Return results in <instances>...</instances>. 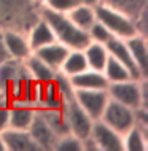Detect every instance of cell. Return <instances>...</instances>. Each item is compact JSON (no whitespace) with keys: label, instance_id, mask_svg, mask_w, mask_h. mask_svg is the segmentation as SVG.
Listing matches in <instances>:
<instances>
[{"label":"cell","instance_id":"1f68e13d","mask_svg":"<svg viewBox=\"0 0 148 151\" xmlns=\"http://www.w3.org/2000/svg\"><path fill=\"white\" fill-rule=\"evenodd\" d=\"M0 151H6V148H5V143H3V138H2V135H0Z\"/></svg>","mask_w":148,"mask_h":151},{"label":"cell","instance_id":"9a60e30c","mask_svg":"<svg viewBox=\"0 0 148 151\" xmlns=\"http://www.w3.org/2000/svg\"><path fill=\"white\" fill-rule=\"evenodd\" d=\"M22 65L27 70L29 76L38 84L49 83V81H53V78H54V75H56V70H53L48 64H45L38 56L34 54V52L22 60Z\"/></svg>","mask_w":148,"mask_h":151},{"label":"cell","instance_id":"8992f818","mask_svg":"<svg viewBox=\"0 0 148 151\" xmlns=\"http://www.w3.org/2000/svg\"><path fill=\"white\" fill-rule=\"evenodd\" d=\"M61 110H62V115L65 118V122H67L69 132L72 135H75L78 138H84L91 134L94 119L89 118V115L77 104L75 99L64 102Z\"/></svg>","mask_w":148,"mask_h":151},{"label":"cell","instance_id":"277c9868","mask_svg":"<svg viewBox=\"0 0 148 151\" xmlns=\"http://www.w3.org/2000/svg\"><path fill=\"white\" fill-rule=\"evenodd\" d=\"M96 19L100 24H104L107 27V30L115 38L127 40V38H131V37L139 34L134 19H131L129 16H126V14L120 13V11L113 10V8L104 5V3L96 5Z\"/></svg>","mask_w":148,"mask_h":151},{"label":"cell","instance_id":"6da1fadb","mask_svg":"<svg viewBox=\"0 0 148 151\" xmlns=\"http://www.w3.org/2000/svg\"><path fill=\"white\" fill-rule=\"evenodd\" d=\"M38 18V5L32 0H0V30L27 34Z\"/></svg>","mask_w":148,"mask_h":151},{"label":"cell","instance_id":"83f0119b","mask_svg":"<svg viewBox=\"0 0 148 151\" xmlns=\"http://www.w3.org/2000/svg\"><path fill=\"white\" fill-rule=\"evenodd\" d=\"M88 37H89V42H97V43H107L110 38H113V35L107 30V27L104 24H100L99 21H96L91 27L88 29Z\"/></svg>","mask_w":148,"mask_h":151},{"label":"cell","instance_id":"2e32d148","mask_svg":"<svg viewBox=\"0 0 148 151\" xmlns=\"http://www.w3.org/2000/svg\"><path fill=\"white\" fill-rule=\"evenodd\" d=\"M70 51L65 45H62L61 42H53L49 45H45V46L38 48V50L34 51L35 56H38L40 59L43 60L45 64H48L49 67L53 68V70H59L61 65H62L65 56H67V52Z\"/></svg>","mask_w":148,"mask_h":151},{"label":"cell","instance_id":"484cf974","mask_svg":"<svg viewBox=\"0 0 148 151\" xmlns=\"http://www.w3.org/2000/svg\"><path fill=\"white\" fill-rule=\"evenodd\" d=\"M53 83H54L57 92H59V97H61V100H62V104L73 99L75 88H73V84L70 81V76L64 75L62 72H56L54 78H53Z\"/></svg>","mask_w":148,"mask_h":151},{"label":"cell","instance_id":"7402d4cb","mask_svg":"<svg viewBox=\"0 0 148 151\" xmlns=\"http://www.w3.org/2000/svg\"><path fill=\"white\" fill-rule=\"evenodd\" d=\"M37 110H38V113L43 116V119L46 121V124L56 132L57 137L70 134L61 107H37Z\"/></svg>","mask_w":148,"mask_h":151},{"label":"cell","instance_id":"ffe728a7","mask_svg":"<svg viewBox=\"0 0 148 151\" xmlns=\"http://www.w3.org/2000/svg\"><path fill=\"white\" fill-rule=\"evenodd\" d=\"M65 14H67V18L75 24L78 29H81L84 32H88L89 27L97 21L96 19V6L86 5V3H78V5H75Z\"/></svg>","mask_w":148,"mask_h":151},{"label":"cell","instance_id":"d6986e66","mask_svg":"<svg viewBox=\"0 0 148 151\" xmlns=\"http://www.w3.org/2000/svg\"><path fill=\"white\" fill-rule=\"evenodd\" d=\"M100 3L129 16L134 21L148 10V0H100Z\"/></svg>","mask_w":148,"mask_h":151},{"label":"cell","instance_id":"7c38bea8","mask_svg":"<svg viewBox=\"0 0 148 151\" xmlns=\"http://www.w3.org/2000/svg\"><path fill=\"white\" fill-rule=\"evenodd\" d=\"M105 46H107V51H108V54L112 56V58L116 59L118 62H121L123 65H124V67L127 68V72L131 73V76H132L134 80H140V78H143L142 73H140V70H139V67H137V64L134 62L132 56H131L129 50H127L124 40L115 38V37H113V38H110L108 42L105 43Z\"/></svg>","mask_w":148,"mask_h":151},{"label":"cell","instance_id":"f1b7e54d","mask_svg":"<svg viewBox=\"0 0 148 151\" xmlns=\"http://www.w3.org/2000/svg\"><path fill=\"white\" fill-rule=\"evenodd\" d=\"M80 3V0H45L42 6H46L57 13H69L75 5Z\"/></svg>","mask_w":148,"mask_h":151},{"label":"cell","instance_id":"5b68a950","mask_svg":"<svg viewBox=\"0 0 148 151\" xmlns=\"http://www.w3.org/2000/svg\"><path fill=\"white\" fill-rule=\"evenodd\" d=\"M100 121L105 122L113 130H116L118 134L124 135L135 124V110L131 107H126V105H123L113 99H108L104 111H102Z\"/></svg>","mask_w":148,"mask_h":151},{"label":"cell","instance_id":"ac0fdd59","mask_svg":"<svg viewBox=\"0 0 148 151\" xmlns=\"http://www.w3.org/2000/svg\"><path fill=\"white\" fill-rule=\"evenodd\" d=\"M70 81L75 89H107L108 88V80L105 75L99 70L86 68V70L70 76Z\"/></svg>","mask_w":148,"mask_h":151},{"label":"cell","instance_id":"d4e9b609","mask_svg":"<svg viewBox=\"0 0 148 151\" xmlns=\"http://www.w3.org/2000/svg\"><path fill=\"white\" fill-rule=\"evenodd\" d=\"M102 73H104L105 78L108 80V83H116V81H124V80L132 78L124 65L121 62H118V60L115 58H112L110 54H108V59H107V64H105Z\"/></svg>","mask_w":148,"mask_h":151},{"label":"cell","instance_id":"603a6c76","mask_svg":"<svg viewBox=\"0 0 148 151\" xmlns=\"http://www.w3.org/2000/svg\"><path fill=\"white\" fill-rule=\"evenodd\" d=\"M147 130L140 126L134 124L123 135V148L124 151H147L148 150V137Z\"/></svg>","mask_w":148,"mask_h":151},{"label":"cell","instance_id":"52a82bcc","mask_svg":"<svg viewBox=\"0 0 148 151\" xmlns=\"http://www.w3.org/2000/svg\"><path fill=\"white\" fill-rule=\"evenodd\" d=\"M73 99L77 104L92 118L94 121L100 119L107 102H108V92L107 89H75Z\"/></svg>","mask_w":148,"mask_h":151},{"label":"cell","instance_id":"ba28073f","mask_svg":"<svg viewBox=\"0 0 148 151\" xmlns=\"http://www.w3.org/2000/svg\"><path fill=\"white\" fill-rule=\"evenodd\" d=\"M97 145L99 151H124L123 148V135L116 130L102 122L100 119H96L92 122L91 134H89Z\"/></svg>","mask_w":148,"mask_h":151},{"label":"cell","instance_id":"8fae6325","mask_svg":"<svg viewBox=\"0 0 148 151\" xmlns=\"http://www.w3.org/2000/svg\"><path fill=\"white\" fill-rule=\"evenodd\" d=\"M35 105L22 100H10L8 104V127L29 129L35 115Z\"/></svg>","mask_w":148,"mask_h":151},{"label":"cell","instance_id":"d6a6232c","mask_svg":"<svg viewBox=\"0 0 148 151\" xmlns=\"http://www.w3.org/2000/svg\"><path fill=\"white\" fill-rule=\"evenodd\" d=\"M32 2L35 3V5H38V6H42L43 3H45V0H32Z\"/></svg>","mask_w":148,"mask_h":151},{"label":"cell","instance_id":"cb8c5ba5","mask_svg":"<svg viewBox=\"0 0 148 151\" xmlns=\"http://www.w3.org/2000/svg\"><path fill=\"white\" fill-rule=\"evenodd\" d=\"M86 68H88V64H86L83 50H70L67 52L62 65H61V68L57 72H62L67 76H73L77 73L86 70Z\"/></svg>","mask_w":148,"mask_h":151},{"label":"cell","instance_id":"e0dca14e","mask_svg":"<svg viewBox=\"0 0 148 151\" xmlns=\"http://www.w3.org/2000/svg\"><path fill=\"white\" fill-rule=\"evenodd\" d=\"M126 46L132 56L134 62L137 64L143 78H148V48H147V37L143 35H134L131 38L124 40Z\"/></svg>","mask_w":148,"mask_h":151},{"label":"cell","instance_id":"4fadbf2b","mask_svg":"<svg viewBox=\"0 0 148 151\" xmlns=\"http://www.w3.org/2000/svg\"><path fill=\"white\" fill-rule=\"evenodd\" d=\"M2 37L3 42H5L8 51H10L11 59L14 60H22L27 58V56L32 54V50L29 46L27 42V35L24 32L19 30H2Z\"/></svg>","mask_w":148,"mask_h":151},{"label":"cell","instance_id":"5bb4252c","mask_svg":"<svg viewBox=\"0 0 148 151\" xmlns=\"http://www.w3.org/2000/svg\"><path fill=\"white\" fill-rule=\"evenodd\" d=\"M27 42H29V46H30L32 52L38 48L45 46V45H49L53 42H56V37L53 34L49 24L45 21V19L40 16L37 21L32 24V27L27 30Z\"/></svg>","mask_w":148,"mask_h":151},{"label":"cell","instance_id":"4316f807","mask_svg":"<svg viewBox=\"0 0 148 151\" xmlns=\"http://www.w3.org/2000/svg\"><path fill=\"white\" fill-rule=\"evenodd\" d=\"M54 151H83V148H81V138L72 135V134L61 135L56 142Z\"/></svg>","mask_w":148,"mask_h":151},{"label":"cell","instance_id":"44dd1931","mask_svg":"<svg viewBox=\"0 0 148 151\" xmlns=\"http://www.w3.org/2000/svg\"><path fill=\"white\" fill-rule=\"evenodd\" d=\"M83 54L86 58V64L88 68L92 70H99L102 72L108 59V51L104 43H97V42H89L86 46L83 48Z\"/></svg>","mask_w":148,"mask_h":151},{"label":"cell","instance_id":"3957f363","mask_svg":"<svg viewBox=\"0 0 148 151\" xmlns=\"http://www.w3.org/2000/svg\"><path fill=\"white\" fill-rule=\"evenodd\" d=\"M108 97L131 108L147 107L148 108V78L124 80L116 83H108Z\"/></svg>","mask_w":148,"mask_h":151},{"label":"cell","instance_id":"30bf717a","mask_svg":"<svg viewBox=\"0 0 148 151\" xmlns=\"http://www.w3.org/2000/svg\"><path fill=\"white\" fill-rule=\"evenodd\" d=\"M6 151H40L38 145L26 129L6 127L0 132Z\"/></svg>","mask_w":148,"mask_h":151},{"label":"cell","instance_id":"4dcf8cb0","mask_svg":"<svg viewBox=\"0 0 148 151\" xmlns=\"http://www.w3.org/2000/svg\"><path fill=\"white\" fill-rule=\"evenodd\" d=\"M80 3H86V5H92V6H96L100 3V0H80Z\"/></svg>","mask_w":148,"mask_h":151},{"label":"cell","instance_id":"f546056e","mask_svg":"<svg viewBox=\"0 0 148 151\" xmlns=\"http://www.w3.org/2000/svg\"><path fill=\"white\" fill-rule=\"evenodd\" d=\"M8 60H11V56H10V51H8L5 42H3L2 30H0V64H5Z\"/></svg>","mask_w":148,"mask_h":151},{"label":"cell","instance_id":"9c48e42d","mask_svg":"<svg viewBox=\"0 0 148 151\" xmlns=\"http://www.w3.org/2000/svg\"><path fill=\"white\" fill-rule=\"evenodd\" d=\"M29 134L35 140V143L38 145L40 151H54L57 137L56 132L46 124V121L43 119V116L38 113V110L35 108V115L32 119L30 126H29Z\"/></svg>","mask_w":148,"mask_h":151},{"label":"cell","instance_id":"7a4b0ae2","mask_svg":"<svg viewBox=\"0 0 148 151\" xmlns=\"http://www.w3.org/2000/svg\"><path fill=\"white\" fill-rule=\"evenodd\" d=\"M40 16L49 24L56 40L69 48V50H83L89 43V37L84 30L78 29L65 13H57L46 6H38Z\"/></svg>","mask_w":148,"mask_h":151}]
</instances>
